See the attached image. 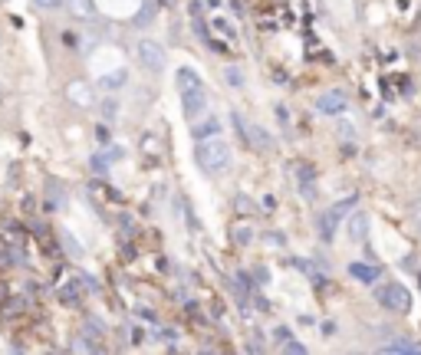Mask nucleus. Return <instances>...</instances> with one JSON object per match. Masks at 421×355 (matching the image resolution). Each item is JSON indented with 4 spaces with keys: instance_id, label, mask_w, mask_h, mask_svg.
<instances>
[{
    "instance_id": "4468645a",
    "label": "nucleus",
    "mask_w": 421,
    "mask_h": 355,
    "mask_svg": "<svg viewBox=\"0 0 421 355\" xmlns=\"http://www.w3.org/2000/svg\"><path fill=\"white\" fill-rule=\"evenodd\" d=\"M125 83V73L122 69H115V73H109V76L99 79V89H105V92H115V89H122Z\"/></svg>"
},
{
    "instance_id": "9d476101",
    "label": "nucleus",
    "mask_w": 421,
    "mask_h": 355,
    "mask_svg": "<svg viewBox=\"0 0 421 355\" xmlns=\"http://www.w3.org/2000/svg\"><path fill=\"white\" fill-rule=\"evenodd\" d=\"M349 277L352 279H359V283H379L382 279V270L379 267H372V263H349Z\"/></svg>"
},
{
    "instance_id": "412c9836",
    "label": "nucleus",
    "mask_w": 421,
    "mask_h": 355,
    "mask_svg": "<svg viewBox=\"0 0 421 355\" xmlns=\"http://www.w3.org/2000/svg\"><path fill=\"white\" fill-rule=\"evenodd\" d=\"M93 172L96 174H109V158H102V155H96V158H93Z\"/></svg>"
},
{
    "instance_id": "20e7f679",
    "label": "nucleus",
    "mask_w": 421,
    "mask_h": 355,
    "mask_svg": "<svg viewBox=\"0 0 421 355\" xmlns=\"http://www.w3.org/2000/svg\"><path fill=\"white\" fill-rule=\"evenodd\" d=\"M135 56H138V63H142L148 73H162L165 69V47L158 40H138Z\"/></svg>"
},
{
    "instance_id": "6ab92c4d",
    "label": "nucleus",
    "mask_w": 421,
    "mask_h": 355,
    "mask_svg": "<svg viewBox=\"0 0 421 355\" xmlns=\"http://www.w3.org/2000/svg\"><path fill=\"white\" fill-rule=\"evenodd\" d=\"M40 10H63L69 4V0H33Z\"/></svg>"
},
{
    "instance_id": "ddd939ff",
    "label": "nucleus",
    "mask_w": 421,
    "mask_h": 355,
    "mask_svg": "<svg viewBox=\"0 0 421 355\" xmlns=\"http://www.w3.org/2000/svg\"><path fill=\"white\" fill-rule=\"evenodd\" d=\"M230 237H234V243H240V247H247V243H254V237H257V234H254V227H250V224H234V227H230Z\"/></svg>"
},
{
    "instance_id": "2eb2a0df",
    "label": "nucleus",
    "mask_w": 421,
    "mask_h": 355,
    "mask_svg": "<svg viewBox=\"0 0 421 355\" xmlns=\"http://www.w3.org/2000/svg\"><path fill=\"white\" fill-rule=\"evenodd\" d=\"M69 99L79 102V106H93V92H89L83 83H73V86H69Z\"/></svg>"
},
{
    "instance_id": "393cba45",
    "label": "nucleus",
    "mask_w": 421,
    "mask_h": 355,
    "mask_svg": "<svg viewBox=\"0 0 421 355\" xmlns=\"http://www.w3.org/2000/svg\"><path fill=\"white\" fill-rule=\"evenodd\" d=\"M254 277H257V283H267V279H270V273H267V270H263V267H257V273H254Z\"/></svg>"
},
{
    "instance_id": "1a4fd4ad",
    "label": "nucleus",
    "mask_w": 421,
    "mask_h": 355,
    "mask_svg": "<svg viewBox=\"0 0 421 355\" xmlns=\"http://www.w3.org/2000/svg\"><path fill=\"white\" fill-rule=\"evenodd\" d=\"M349 237H352L355 243H365V240H369V214H362V211L349 214Z\"/></svg>"
},
{
    "instance_id": "dca6fc26",
    "label": "nucleus",
    "mask_w": 421,
    "mask_h": 355,
    "mask_svg": "<svg viewBox=\"0 0 421 355\" xmlns=\"http://www.w3.org/2000/svg\"><path fill=\"white\" fill-rule=\"evenodd\" d=\"M224 79H227L230 89H244V73H240L237 66H227V69H224Z\"/></svg>"
},
{
    "instance_id": "b1692460",
    "label": "nucleus",
    "mask_w": 421,
    "mask_h": 355,
    "mask_svg": "<svg viewBox=\"0 0 421 355\" xmlns=\"http://www.w3.org/2000/svg\"><path fill=\"white\" fill-rule=\"evenodd\" d=\"M237 207H240V211H244V214H247V211H254V204H250L247 198H237Z\"/></svg>"
},
{
    "instance_id": "f3484780",
    "label": "nucleus",
    "mask_w": 421,
    "mask_h": 355,
    "mask_svg": "<svg viewBox=\"0 0 421 355\" xmlns=\"http://www.w3.org/2000/svg\"><path fill=\"white\" fill-rule=\"evenodd\" d=\"M336 135H339L343 142H352V138H355V125L352 122H339V125H336Z\"/></svg>"
},
{
    "instance_id": "aec40b11",
    "label": "nucleus",
    "mask_w": 421,
    "mask_h": 355,
    "mask_svg": "<svg viewBox=\"0 0 421 355\" xmlns=\"http://www.w3.org/2000/svg\"><path fill=\"white\" fill-rule=\"evenodd\" d=\"M283 355H307V346H300V342H293V339H290L287 346H283Z\"/></svg>"
},
{
    "instance_id": "a211bd4d",
    "label": "nucleus",
    "mask_w": 421,
    "mask_h": 355,
    "mask_svg": "<svg viewBox=\"0 0 421 355\" xmlns=\"http://www.w3.org/2000/svg\"><path fill=\"white\" fill-rule=\"evenodd\" d=\"M408 217H412L415 227H421V198H415V201L408 204Z\"/></svg>"
},
{
    "instance_id": "39448f33",
    "label": "nucleus",
    "mask_w": 421,
    "mask_h": 355,
    "mask_svg": "<svg viewBox=\"0 0 421 355\" xmlns=\"http://www.w3.org/2000/svg\"><path fill=\"white\" fill-rule=\"evenodd\" d=\"M345 109H349V96H345L343 89H326L316 96V112L319 116H343Z\"/></svg>"
},
{
    "instance_id": "f257e3e1",
    "label": "nucleus",
    "mask_w": 421,
    "mask_h": 355,
    "mask_svg": "<svg viewBox=\"0 0 421 355\" xmlns=\"http://www.w3.org/2000/svg\"><path fill=\"white\" fill-rule=\"evenodd\" d=\"M174 83H178V92H182V112L184 119H198L208 112V89H204V79L194 73L191 66H182L174 73Z\"/></svg>"
},
{
    "instance_id": "a878e982",
    "label": "nucleus",
    "mask_w": 421,
    "mask_h": 355,
    "mask_svg": "<svg viewBox=\"0 0 421 355\" xmlns=\"http://www.w3.org/2000/svg\"><path fill=\"white\" fill-rule=\"evenodd\" d=\"M267 240L273 243V247H280V243H283V234H267Z\"/></svg>"
},
{
    "instance_id": "7ed1b4c3",
    "label": "nucleus",
    "mask_w": 421,
    "mask_h": 355,
    "mask_svg": "<svg viewBox=\"0 0 421 355\" xmlns=\"http://www.w3.org/2000/svg\"><path fill=\"white\" fill-rule=\"evenodd\" d=\"M375 303L392 313H412V293L402 287V283H382L375 289Z\"/></svg>"
},
{
    "instance_id": "f8f14e48",
    "label": "nucleus",
    "mask_w": 421,
    "mask_h": 355,
    "mask_svg": "<svg viewBox=\"0 0 421 355\" xmlns=\"http://www.w3.org/2000/svg\"><path fill=\"white\" fill-rule=\"evenodd\" d=\"M214 135H220V122L214 116L204 119L201 125H194V138H198V142H204V138H214Z\"/></svg>"
},
{
    "instance_id": "9b49d317",
    "label": "nucleus",
    "mask_w": 421,
    "mask_h": 355,
    "mask_svg": "<svg viewBox=\"0 0 421 355\" xmlns=\"http://www.w3.org/2000/svg\"><path fill=\"white\" fill-rule=\"evenodd\" d=\"M66 10L73 13V17H79V20H93V17H96V7H93V0H69Z\"/></svg>"
},
{
    "instance_id": "0eeeda50",
    "label": "nucleus",
    "mask_w": 421,
    "mask_h": 355,
    "mask_svg": "<svg viewBox=\"0 0 421 355\" xmlns=\"http://www.w3.org/2000/svg\"><path fill=\"white\" fill-rule=\"evenodd\" d=\"M297 181H300V194L307 198V201H316V168L309 162H300L297 164Z\"/></svg>"
},
{
    "instance_id": "f03ea898",
    "label": "nucleus",
    "mask_w": 421,
    "mask_h": 355,
    "mask_svg": "<svg viewBox=\"0 0 421 355\" xmlns=\"http://www.w3.org/2000/svg\"><path fill=\"white\" fill-rule=\"evenodd\" d=\"M198 164H201L204 174H227L230 164H234V152H230V145L220 138V135H214V138H204V142H198Z\"/></svg>"
},
{
    "instance_id": "423d86ee",
    "label": "nucleus",
    "mask_w": 421,
    "mask_h": 355,
    "mask_svg": "<svg viewBox=\"0 0 421 355\" xmlns=\"http://www.w3.org/2000/svg\"><path fill=\"white\" fill-rule=\"evenodd\" d=\"M240 135H244V138H247V145H250V148H257V152H270V148H273V142H270V132L263 128V125H257V122H244Z\"/></svg>"
},
{
    "instance_id": "5701e85b",
    "label": "nucleus",
    "mask_w": 421,
    "mask_h": 355,
    "mask_svg": "<svg viewBox=\"0 0 421 355\" xmlns=\"http://www.w3.org/2000/svg\"><path fill=\"white\" fill-rule=\"evenodd\" d=\"M102 116L112 122V119H115V102H105V106H102Z\"/></svg>"
},
{
    "instance_id": "4be33fe9",
    "label": "nucleus",
    "mask_w": 421,
    "mask_h": 355,
    "mask_svg": "<svg viewBox=\"0 0 421 355\" xmlns=\"http://www.w3.org/2000/svg\"><path fill=\"white\" fill-rule=\"evenodd\" d=\"M63 240L69 243V253H73V257H83V247H76V240L69 237V234H63Z\"/></svg>"
},
{
    "instance_id": "6e6552de",
    "label": "nucleus",
    "mask_w": 421,
    "mask_h": 355,
    "mask_svg": "<svg viewBox=\"0 0 421 355\" xmlns=\"http://www.w3.org/2000/svg\"><path fill=\"white\" fill-rule=\"evenodd\" d=\"M339 221H343V211L339 207H329V211H323L319 214V237L326 240V243H333V237H336V227H339Z\"/></svg>"
}]
</instances>
